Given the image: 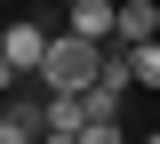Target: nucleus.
<instances>
[{
  "label": "nucleus",
  "instance_id": "obj_5",
  "mask_svg": "<svg viewBox=\"0 0 160 144\" xmlns=\"http://www.w3.org/2000/svg\"><path fill=\"white\" fill-rule=\"evenodd\" d=\"M96 88H112V96H128V88H136V64H128V48H112V56H104V80Z\"/></svg>",
  "mask_w": 160,
  "mask_h": 144
},
{
  "label": "nucleus",
  "instance_id": "obj_4",
  "mask_svg": "<svg viewBox=\"0 0 160 144\" xmlns=\"http://www.w3.org/2000/svg\"><path fill=\"white\" fill-rule=\"evenodd\" d=\"M160 40V8L152 0H120V40L112 48H152Z\"/></svg>",
  "mask_w": 160,
  "mask_h": 144
},
{
  "label": "nucleus",
  "instance_id": "obj_7",
  "mask_svg": "<svg viewBox=\"0 0 160 144\" xmlns=\"http://www.w3.org/2000/svg\"><path fill=\"white\" fill-rule=\"evenodd\" d=\"M80 104H88V128H96V120H120V96H112V88H88Z\"/></svg>",
  "mask_w": 160,
  "mask_h": 144
},
{
  "label": "nucleus",
  "instance_id": "obj_8",
  "mask_svg": "<svg viewBox=\"0 0 160 144\" xmlns=\"http://www.w3.org/2000/svg\"><path fill=\"white\" fill-rule=\"evenodd\" d=\"M80 144H128V128H120V120H96V128H88Z\"/></svg>",
  "mask_w": 160,
  "mask_h": 144
},
{
  "label": "nucleus",
  "instance_id": "obj_9",
  "mask_svg": "<svg viewBox=\"0 0 160 144\" xmlns=\"http://www.w3.org/2000/svg\"><path fill=\"white\" fill-rule=\"evenodd\" d=\"M16 88H32V80H16V64H8V56H0V104H8V96H16Z\"/></svg>",
  "mask_w": 160,
  "mask_h": 144
},
{
  "label": "nucleus",
  "instance_id": "obj_11",
  "mask_svg": "<svg viewBox=\"0 0 160 144\" xmlns=\"http://www.w3.org/2000/svg\"><path fill=\"white\" fill-rule=\"evenodd\" d=\"M40 144H80V136H40Z\"/></svg>",
  "mask_w": 160,
  "mask_h": 144
},
{
  "label": "nucleus",
  "instance_id": "obj_2",
  "mask_svg": "<svg viewBox=\"0 0 160 144\" xmlns=\"http://www.w3.org/2000/svg\"><path fill=\"white\" fill-rule=\"evenodd\" d=\"M48 48H56V32L40 16H16V24H0V56L16 64V80H40L48 72Z\"/></svg>",
  "mask_w": 160,
  "mask_h": 144
},
{
  "label": "nucleus",
  "instance_id": "obj_6",
  "mask_svg": "<svg viewBox=\"0 0 160 144\" xmlns=\"http://www.w3.org/2000/svg\"><path fill=\"white\" fill-rule=\"evenodd\" d=\"M128 64H136V88H160V40L152 48H128Z\"/></svg>",
  "mask_w": 160,
  "mask_h": 144
},
{
  "label": "nucleus",
  "instance_id": "obj_1",
  "mask_svg": "<svg viewBox=\"0 0 160 144\" xmlns=\"http://www.w3.org/2000/svg\"><path fill=\"white\" fill-rule=\"evenodd\" d=\"M104 56H112V48L80 40V32H56V48H48V72H40V96H88V88L104 80Z\"/></svg>",
  "mask_w": 160,
  "mask_h": 144
},
{
  "label": "nucleus",
  "instance_id": "obj_12",
  "mask_svg": "<svg viewBox=\"0 0 160 144\" xmlns=\"http://www.w3.org/2000/svg\"><path fill=\"white\" fill-rule=\"evenodd\" d=\"M64 8H72V0H64Z\"/></svg>",
  "mask_w": 160,
  "mask_h": 144
},
{
  "label": "nucleus",
  "instance_id": "obj_10",
  "mask_svg": "<svg viewBox=\"0 0 160 144\" xmlns=\"http://www.w3.org/2000/svg\"><path fill=\"white\" fill-rule=\"evenodd\" d=\"M0 144H40V136H24V128L8 120V112H0Z\"/></svg>",
  "mask_w": 160,
  "mask_h": 144
},
{
  "label": "nucleus",
  "instance_id": "obj_3",
  "mask_svg": "<svg viewBox=\"0 0 160 144\" xmlns=\"http://www.w3.org/2000/svg\"><path fill=\"white\" fill-rule=\"evenodd\" d=\"M64 32L112 48V40H120V0H72V8H64Z\"/></svg>",
  "mask_w": 160,
  "mask_h": 144
}]
</instances>
